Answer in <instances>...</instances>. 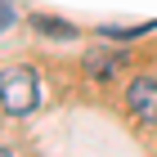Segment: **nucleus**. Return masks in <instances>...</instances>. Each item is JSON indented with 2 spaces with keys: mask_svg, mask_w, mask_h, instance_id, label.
Returning <instances> with one entry per match:
<instances>
[{
  "mask_svg": "<svg viewBox=\"0 0 157 157\" xmlns=\"http://www.w3.org/2000/svg\"><path fill=\"white\" fill-rule=\"evenodd\" d=\"M40 99V85L32 67H0V108L9 117H27Z\"/></svg>",
  "mask_w": 157,
  "mask_h": 157,
  "instance_id": "1",
  "label": "nucleus"
},
{
  "mask_svg": "<svg viewBox=\"0 0 157 157\" xmlns=\"http://www.w3.org/2000/svg\"><path fill=\"white\" fill-rule=\"evenodd\" d=\"M126 108L139 121H157V76H135L126 85Z\"/></svg>",
  "mask_w": 157,
  "mask_h": 157,
  "instance_id": "2",
  "label": "nucleus"
},
{
  "mask_svg": "<svg viewBox=\"0 0 157 157\" xmlns=\"http://www.w3.org/2000/svg\"><path fill=\"white\" fill-rule=\"evenodd\" d=\"M117 67H121V54H112L108 45L85 54V76H90V81H112V72H117Z\"/></svg>",
  "mask_w": 157,
  "mask_h": 157,
  "instance_id": "3",
  "label": "nucleus"
},
{
  "mask_svg": "<svg viewBox=\"0 0 157 157\" xmlns=\"http://www.w3.org/2000/svg\"><path fill=\"white\" fill-rule=\"evenodd\" d=\"M32 27H36V32H45V36H76V27L72 23H54V18H32Z\"/></svg>",
  "mask_w": 157,
  "mask_h": 157,
  "instance_id": "4",
  "label": "nucleus"
},
{
  "mask_svg": "<svg viewBox=\"0 0 157 157\" xmlns=\"http://www.w3.org/2000/svg\"><path fill=\"white\" fill-rule=\"evenodd\" d=\"M157 23H139V27H103V40H135L144 36V32H153Z\"/></svg>",
  "mask_w": 157,
  "mask_h": 157,
  "instance_id": "5",
  "label": "nucleus"
},
{
  "mask_svg": "<svg viewBox=\"0 0 157 157\" xmlns=\"http://www.w3.org/2000/svg\"><path fill=\"white\" fill-rule=\"evenodd\" d=\"M13 18H18V13H13V5H9V0H0V32H9Z\"/></svg>",
  "mask_w": 157,
  "mask_h": 157,
  "instance_id": "6",
  "label": "nucleus"
}]
</instances>
